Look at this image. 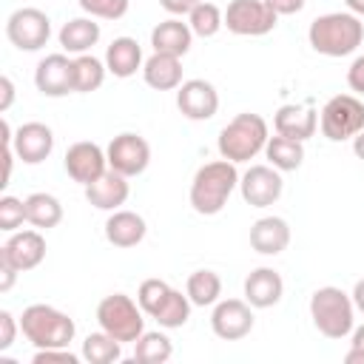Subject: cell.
<instances>
[{
  "instance_id": "cell-36",
  "label": "cell",
  "mask_w": 364,
  "mask_h": 364,
  "mask_svg": "<svg viewBox=\"0 0 364 364\" xmlns=\"http://www.w3.org/2000/svg\"><path fill=\"white\" fill-rule=\"evenodd\" d=\"M23 222H26V199H17V196L6 193L0 199V230L14 233Z\"/></svg>"
},
{
  "instance_id": "cell-35",
  "label": "cell",
  "mask_w": 364,
  "mask_h": 364,
  "mask_svg": "<svg viewBox=\"0 0 364 364\" xmlns=\"http://www.w3.org/2000/svg\"><path fill=\"white\" fill-rule=\"evenodd\" d=\"M77 3L88 17H100V20H119L131 6V0H77Z\"/></svg>"
},
{
  "instance_id": "cell-41",
  "label": "cell",
  "mask_w": 364,
  "mask_h": 364,
  "mask_svg": "<svg viewBox=\"0 0 364 364\" xmlns=\"http://www.w3.org/2000/svg\"><path fill=\"white\" fill-rule=\"evenodd\" d=\"M199 3H202V0H159V6H162L168 14H173V17L191 14V11H193Z\"/></svg>"
},
{
  "instance_id": "cell-24",
  "label": "cell",
  "mask_w": 364,
  "mask_h": 364,
  "mask_svg": "<svg viewBox=\"0 0 364 364\" xmlns=\"http://www.w3.org/2000/svg\"><path fill=\"white\" fill-rule=\"evenodd\" d=\"M145 219L134 210H114L105 222V239L114 247H136L145 239Z\"/></svg>"
},
{
  "instance_id": "cell-28",
  "label": "cell",
  "mask_w": 364,
  "mask_h": 364,
  "mask_svg": "<svg viewBox=\"0 0 364 364\" xmlns=\"http://www.w3.org/2000/svg\"><path fill=\"white\" fill-rule=\"evenodd\" d=\"M264 156L270 159V165L276 171H296L304 159V142L299 139H290V136H270L267 145H264Z\"/></svg>"
},
{
  "instance_id": "cell-47",
  "label": "cell",
  "mask_w": 364,
  "mask_h": 364,
  "mask_svg": "<svg viewBox=\"0 0 364 364\" xmlns=\"http://www.w3.org/2000/svg\"><path fill=\"white\" fill-rule=\"evenodd\" d=\"M344 3H347V9H350L353 14L364 17V0H344Z\"/></svg>"
},
{
  "instance_id": "cell-25",
  "label": "cell",
  "mask_w": 364,
  "mask_h": 364,
  "mask_svg": "<svg viewBox=\"0 0 364 364\" xmlns=\"http://www.w3.org/2000/svg\"><path fill=\"white\" fill-rule=\"evenodd\" d=\"M142 65V48L134 37H117L111 40V46L105 48V68L119 77V80H128L136 74V68Z\"/></svg>"
},
{
  "instance_id": "cell-12",
  "label": "cell",
  "mask_w": 364,
  "mask_h": 364,
  "mask_svg": "<svg viewBox=\"0 0 364 364\" xmlns=\"http://www.w3.org/2000/svg\"><path fill=\"white\" fill-rule=\"evenodd\" d=\"M63 165H65V173H68L74 182L91 185V182H97V179L108 171V156H105V151H102L97 142H85V139H82V142L68 145Z\"/></svg>"
},
{
  "instance_id": "cell-30",
  "label": "cell",
  "mask_w": 364,
  "mask_h": 364,
  "mask_svg": "<svg viewBox=\"0 0 364 364\" xmlns=\"http://www.w3.org/2000/svg\"><path fill=\"white\" fill-rule=\"evenodd\" d=\"M173 293H176V290H173L168 282H162V279H145V282L139 284V290H136V301H139L142 313L156 321L159 313L171 304Z\"/></svg>"
},
{
  "instance_id": "cell-23",
  "label": "cell",
  "mask_w": 364,
  "mask_h": 364,
  "mask_svg": "<svg viewBox=\"0 0 364 364\" xmlns=\"http://www.w3.org/2000/svg\"><path fill=\"white\" fill-rule=\"evenodd\" d=\"M191 40H193V31H191V26L182 23L179 17L162 20V23H156L154 31H151V46H154V51H159V54L185 57L188 48H191Z\"/></svg>"
},
{
  "instance_id": "cell-31",
  "label": "cell",
  "mask_w": 364,
  "mask_h": 364,
  "mask_svg": "<svg viewBox=\"0 0 364 364\" xmlns=\"http://www.w3.org/2000/svg\"><path fill=\"white\" fill-rule=\"evenodd\" d=\"M105 63L91 57V54H77L74 57V91L77 94H91L105 82Z\"/></svg>"
},
{
  "instance_id": "cell-4",
  "label": "cell",
  "mask_w": 364,
  "mask_h": 364,
  "mask_svg": "<svg viewBox=\"0 0 364 364\" xmlns=\"http://www.w3.org/2000/svg\"><path fill=\"white\" fill-rule=\"evenodd\" d=\"M20 333L37 350H48V347H68L74 341L77 327L74 318H68L63 310L51 304H28L20 316Z\"/></svg>"
},
{
  "instance_id": "cell-29",
  "label": "cell",
  "mask_w": 364,
  "mask_h": 364,
  "mask_svg": "<svg viewBox=\"0 0 364 364\" xmlns=\"http://www.w3.org/2000/svg\"><path fill=\"white\" fill-rule=\"evenodd\" d=\"M185 293H188L191 304H196V307L216 304L219 296H222V279H219V273H213V270H193V273L188 276Z\"/></svg>"
},
{
  "instance_id": "cell-38",
  "label": "cell",
  "mask_w": 364,
  "mask_h": 364,
  "mask_svg": "<svg viewBox=\"0 0 364 364\" xmlns=\"http://www.w3.org/2000/svg\"><path fill=\"white\" fill-rule=\"evenodd\" d=\"M48 361H63V364H77L80 355L68 353L65 347H48V350H37L34 353V364H48Z\"/></svg>"
},
{
  "instance_id": "cell-22",
  "label": "cell",
  "mask_w": 364,
  "mask_h": 364,
  "mask_svg": "<svg viewBox=\"0 0 364 364\" xmlns=\"http://www.w3.org/2000/svg\"><path fill=\"white\" fill-rule=\"evenodd\" d=\"M182 57H173V54H159L154 51L145 63H142V77L145 82L154 88V91H173L179 88L185 80H182Z\"/></svg>"
},
{
  "instance_id": "cell-42",
  "label": "cell",
  "mask_w": 364,
  "mask_h": 364,
  "mask_svg": "<svg viewBox=\"0 0 364 364\" xmlns=\"http://www.w3.org/2000/svg\"><path fill=\"white\" fill-rule=\"evenodd\" d=\"M264 3H267L279 17H284V14H299L307 0H264Z\"/></svg>"
},
{
  "instance_id": "cell-11",
  "label": "cell",
  "mask_w": 364,
  "mask_h": 364,
  "mask_svg": "<svg viewBox=\"0 0 364 364\" xmlns=\"http://www.w3.org/2000/svg\"><path fill=\"white\" fill-rule=\"evenodd\" d=\"M239 191L250 208H267L282 196L284 182L273 165H250L239 176Z\"/></svg>"
},
{
  "instance_id": "cell-27",
  "label": "cell",
  "mask_w": 364,
  "mask_h": 364,
  "mask_svg": "<svg viewBox=\"0 0 364 364\" xmlns=\"http://www.w3.org/2000/svg\"><path fill=\"white\" fill-rule=\"evenodd\" d=\"M26 222L34 225L37 230L57 228L63 222V205H60V199L51 196V193H43V191L26 196Z\"/></svg>"
},
{
  "instance_id": "cell-45",
  "label": "cell",
  "mask_w": 364,
  "mask_h": 364,
  "mask_svg": "<svg viewBox=\"0 0 364 364\" xmlns=\"http://www.w3.org/2000/svg\"><path fill=\"white\" fill-rule=\"evenodd\" d=\"M350 296H353L355 310H358V313H364V279H358V282H355V287H353V293H350Z\"/></svg>"
},
{
  "instance_id": "cell-10",
  "label": "cell",
  "mask_w": 364,
  "mask_h": 364,
  "mask_svg": "<svg viewBox=\"0 0 364 364\" xmlns=\"http://www.w3.org/2000/svg\"><path fill=\"white\" fill-rule=\"evenodd\" d=\"M105 156H108V168L111 171H117V173H122V176L131 179V176H139L148 168V162H151V145L145 142V136L125 131V134H117L108 142Z\"/></svg>"
},
{
  "instance_id": "cell-7",
  "label": "cell",
  "mask_w": 364,
  "mask_h": 364,
  "mask_svg": "<svg viewBox=\"0 0 364 364\" xmlns=\"http://www.w3.org/2000/svg\"><path fill=\"white\" fill-rule=\"evenodd\" d=\"M318 125L330 142L353 139L358 131H364V102L353 94H336L324 102Z\"/></svg>"
},
{
  "instance_id": "cell-3",
  "label": "cell",
  "mask_w": 364,
  "mask_h": 364,
  "mask_svg": "<svg viewBox=\"0 0 364 364\" xmlns=\"http://www.w3.org/2000/svg\"><path fill=\"white\" fill-rule=\"evenodd\" d=\"M270 134H267V122L259 114H236L222 131H219V154L228 162H250L256 154L264 151Z\"/></svg>"
},
{
  "instance_id": "cell-21",
  "label": "cell",
  "mask_w": 364,
  "mask_h": 364,
  "mask_svg": "<svg viewBox=\"0 0 364 364\" xmlns=\"http://www.w3.org/2000/svg\"><path fill=\"white\" fill-rule=\"evenodd\" d=\"M282 293H284V282L273 267H256L245 279V301L250 307H259V310L273 307L279 304Z\"/></svg>"
},
{
  "instance_id": "cell-18",
  "label": "cell",
  "mask_w": 364,
  "mask_h": 364,
  "mask_svg": "<svg viewBox=\"0 0 364 364\" xmlns=\"http://www.w3.org/2000/svg\"><path fill=\"white\" fill-rule=\"evenodd\" d=\"M273 128L282 136L304 142L318 128V111L313 108V102H307V105H282L273 117Z\"/></svg>"
},
{
  "instance_id": "cell-33",
  "label": "cell",
  "mask_w": 364,
  "mask_h": 364,
  "mask_svg": "<svg viewBox=\"0 0 364 364\" xmlns=\"http://www.w3.org/2000/svg\"><path fill=\"white\" fill-rule=\"evenodd\" d=\"M173 355V344L165 333H142L134 341V358L142 364H165Z\"/></svg>"
},
{
  "instance_id": "cell-2",
  "label": "cell",
  "mask_w": 364,
  "mask_h": 364,
  "mask_svg": "<svg viewBox=\"0 0 364 364\" xmlns=\"http://www.w3.org/2000/svg\"><path fill=\"white\" fill-rule=\"evenodd\" d=\"M236 188H239L236 162H228V159L205 162L193 173V182H191V205L202 216H216L228 205V199H230V193Z\"/></svg>"
},
{
  "instance_id": "cell-43",
  "label": "cell",
  "mask_w": 364,
  "mask_h": 364,
  "mask_svg": "<svg viewBox=\"0 0 364 364\" xmlns=\"http://www.w3.org/2000/svg\"><path fill=\"white\" fill-rule=\"evenodd\" d=\"M11 102H14V82H11V77H0V114H6L9 108H11Z\"/></svg>"
},
{
  "instance_id": "cell-14",
  "label": "cell",
  "mask_w": 364,
  "mask_h": 364,
  "mask_svg": "<svg viewBox=\"0 0 364 364\" xmlns=\"http://www.w3.org/2000/svg\"><path fill=\"white\" fill-rule=\"evenodd\" d=\"M176 108L193 122H205L219 111V94L208 80H185L176 88Z\"/></svg>"
},
{
  "instance_id": "cell-34",
  "label": "cell",
  "mask_w": 364,
  "mask_h": 364,
  "mask_svg": "<svg viewBox=\"0 0 364 364\" xmlns=\"http://www.w3.org/2000/svg\"><path fill=\"white\" fill-rule=\"evenodd\" d=\"M188 26L196 37H213L222 26H225V11L216 3H199L191 14H188Z\"/></svg>"
},
{
  "instance_id": "cell-20",
  "label": "cell",
  "mask_w": 364,
  "mask_h": 364,
  "mask_svg": "<svg viewBox=\"0 0 364 364\" xmlns=\"http://www.w3.org/2000/svg\"><path fill=\"white\" fill-rule=\"evenodd\" d=\"M290 245V225L282 216H262L250 228V247L262 256H276Z\"/></svg>"
},
{
  "instance_id": "cell-39",
  "label": "cell",
  "mask_w": 364,
  "mask_h": 364,
  "mask_svg": "<svg viewBox=\"0 0 364 364\" xmlns=\"http://www.w3.org/2000/svg\"><path fill=\"white\" fill-rule=\"evenodd\" d=\"M347 364H364V324L353 330V344H350V353L344 355Z\"/></svg>"
},
{
  "instance_id": "cell-9",
  "label": "cell",
  "mask_w": 364,
  "mask_h": 364,
  "mask_svg": "<svg viewBox=\"0 0 364 364\" xmlns=\"http://www.w3.org/2000/svg\"><path fill=\"white\" fill-rule=\"evenodd\" d=\"M6 37L20 51H40L51 37V20L46 11L34 6L17 9L6 20Z\"/></svg>"
},
{
  "instance_id": "cell-17",
  "label": "cell",
  "mask_w": 364,
  "mask_h": 364,
  "mask_svg": "<svg viewBox=\"0 0 364 364\" xmlns=\"http://www.w3.org/2000/svg\"><path fill=\"white\" fill-rule=\"evenodd\" d=\"M11 148H14L17 159H23L26 165H40L43 159H48V154L54 148V134L46 122H23L14 131Z\"/></svg>"
},
{
  "instance_id": "cell-37",
  "label": "cell",
  "mask_w": 364,
  "mask_h": 364,
  "mask_svg": "<svg viewBox=\"0 0 364 364\" xmlns=\"http://www.w3.org/2000/svg\"><path fill=\"white\" fill-rule=\"evenodd\" d=\"M17 330H20V321L9 310H0V353H6L14 344Z\"/></svg>"
},
{
  "instance_id": "cell-15",
  "label": "cell",
  "mask_w": 364,
  "mask_h": 364,
  "mask_svg": "<svg viewBox=\"0 0 364 364\" xmlns=\"http://www.w3.org/2000/svg\"><path fill=\"white\" fill-rule=\"evenodd\" d=\"M34 85L46 97H65L74 91V60L65 54H48L34 68Z\"/></svg>"
},
{
  "instance_id": "cell-46",
  "label": "cell",
  "mask_w": 364,
  "mask_h": 364,
  "mask_svg": "<svg viewBox=\"0 0 364 364\" xmlns=\"http://www.w3.org/2000/svg\"><path fill=\"white\" fill-rule=\"evenodd\" d=\"M353 151H355L358 159H364V131H358V134L353 136Z\"/></svg>"
},
{
  "instance_id": "cell-5",
  "label": "cell",
  "mask_w": 364,
  "mask_h": 364,
  "mask_svg": "<svg viewBox=\"0 0 364 364\" xmlns=\"http://www.w3.org/2000/svg\"><path fill=\"white\" fill-rule=\"evenodd\" d=\"M310 318L316 324V330L327 338H344L353 333L355 324V304L353 296H347L341 287H318L310 296Z\"/></svg>"
},
{
  "instance_id": "cell-40",
  "label": "cell",
  "mask_w": 364,
  "mask_h": 364,
  "mask_svg": "<svg viewBox=\"0 0 364 364\" xmlns=\"http://www.w3.org/2000/svg\"><path fill=\"white\" fill-rule=\"evenodd\" d=\"M347 85L355 91V94H364V54L353 60L350 71H347Z\"/></svg>"
},
{
  "instance_id": "cell-32",
  "label": "cell",
  "mask_w": 364,
  "mask_h": 364,
  "mask_svg": "<svg viewBox=\"0 0 364 364\" xmlns=\"http://www.w3.org/2000/svg\"><path fill=\"white\" fill-rule=\"evenodd\" d=\"M122 355V341H117L114 336H108L105 330L85 336L82 341V358L88 364H114Z\"/></svg>"
},
{
  "instance_id": "cell-26",
  "label": "cell",
  "mask_w": 364,
  "mask_h": 364,
  "mask_svg": "<svg viewBox=\"0 0 364 364\" xmlns=\"http://www.w3.org/2000/svg\"><path fill=\"white\" fill-rule=\"evenodd\" d=\"M100 40V23L94 17H74L60 28V46L68 54H85Z\"/></svg>"
},
{
  "instance_id": "cell-13",
  "label": "cell",
  "mask_w": 364,
  "mask_h": 364,
  "mask_svg": "<svg viewBox=\"0 0 364 364\" xmlns=\"http://www.w3.org/2000/svg\"><path fill=\"white\" fill-rule=\"evenodd\" d=\"M210 327L222 341H239L253 330V310L242 299L216 301L210 313Z\"/></svg>"
},
{
  "instance_id": "cell-44",
  "label": "cell",
  "mask_w": 364,
  "mask_h": 364,
  "mask_svg": "<svg viewBox=\"0 0 364 364\" xmlns=\"http://www.w3.org/2000/svg\"><path fill=\"white\" fill-rule=\"evenodd\" d=\"M17 267L14 264H9L6 259H0V293H9L11 287H14V279H17Z\"/></svg>"
},
{
  "instance_id": "cell-16",
  "label": "cell",
  "mask_w": 364,
  "mask_h": 364,
  "mask_svg": "<svg viewBox=\"0 0 364 364\" xmlns=\"http://www.w3.org/2000/svg\"><path fill=\"white\" fill-rule=\"evenodd\" d=\"M0 259L14 264L20 273L34 270L46 259V239L40 230H14L0 247Z\"/></svg>"
},
{
  "instance_id": "cell-8",
  "label": "cell",
  "mask_w": 364,
  "mask_h": 364,
  "mask_svg": "<svg viewBox=\"0 0 364 364\" xmlns=\"http://www.w3.org/2000/svg\"><path fill=\"white\" fill-rule=\"evenodd\" d=\"M279 14L264 0H230L225 9V26L239 37H262L273 31Z\"/></svg>"
},
{
  "instance_id": "cell-19",
  "label": "cell",
  "mask_w": 364,
  "mask_h": 364,
  "mask_svg": "<svg viewBox=\"0 0 364 364\" xmlns=\"http://www.w3.org/2000/svg\"><path fill=\"white\" fill-rule=\"evenodd\" d=\"M131 188H128V176L117 173V171H105L97 182L85 185V199L97 208V210H117L119 205H125Z\"/></svg>"
},
{
  "instance_id": "cell-1",
  "label": "cell",
  "mask_w": 364,
  "mask_h": 364,
  "mask_svg": "<svg viewBox=\"0 0 364 364\" xmlns=\"http://www.w3.org/2000/svg\"><path fill=\"white\" fill-rule=\"evenodd\" d=\"M307 40L324 57H347L364 40V23L353 11H330L310 23Z\"/></svg>"
},
{
  "instance_id": "cell-6",
  "label": "cell",
  "mask_w": 364,
  "mask_h": 364,
  "mask_svg": "<svg viewBox=\"0 0 364 364\" xmlns=\"http://www.w3.org/2000/svg\"><path fill=\"white\" fill-rule=\"evenodd\" d=\"M97 321L100 330L114 336L122 344H134L145 333V318L139 301H134L125 293H111L97 304Z\"/></svg>"
}]
</instances>
